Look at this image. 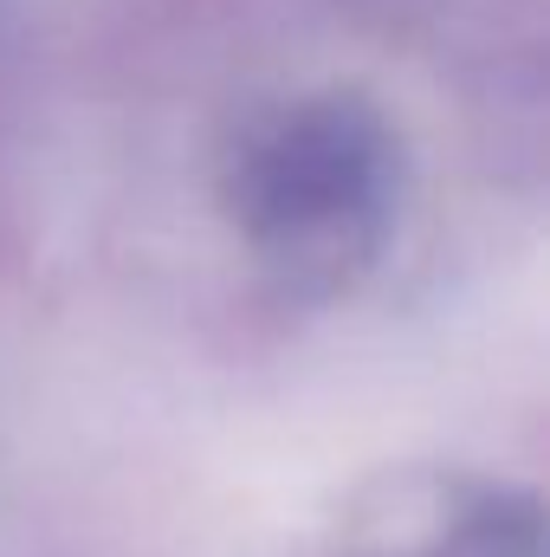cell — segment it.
Here are the masks:
<instances>
[{
    "mask_svg": "<svg viewBox=\"0 0 550 557\" xmlns=\"http://www.w3.org/2000/svg\"><path fill=\"white\" fill-rule=\"evenodd\" d=\"M402 143L396 124L350 98H291L227 149L221 201L266 273L298 292H337L363 273L396 221Z\"/></svg>",
    "mask_w": 550,
    "mask_h": 557,
    "instance_id": "6da1fadb",
    "label": "cell"
},
{
    "mask_svg": "<svg viewBox=\"0 0 550 557\" xmlns=\"http://www.w3.org/2000/svg\"><path fill=\"white\" fill-rule=\"evenodd\" d=\"M440 557H538V506L486 493L447 539Z\"/></svg>",
    "mask_w": 550,
    "mask_h": 557,
    "instance_id": "7a4b0ae2",
    "label": "cell"
}]
</instances>
